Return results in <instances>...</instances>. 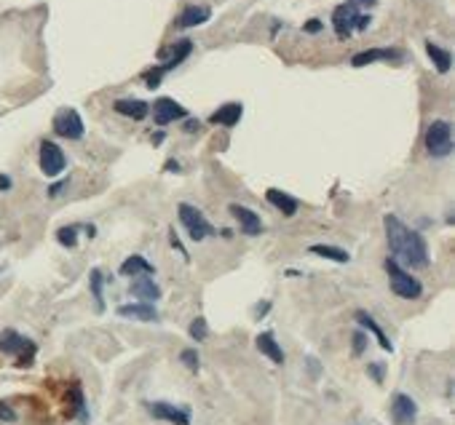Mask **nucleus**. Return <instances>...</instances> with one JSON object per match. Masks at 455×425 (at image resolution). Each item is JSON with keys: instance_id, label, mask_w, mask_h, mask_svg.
I'll return each instance as SVG.
<instances>
[{"instance_id": "aec40b11", "label": "nucleus", "mask_w": 455, "mask_h": 425, "mask_svg": "<svg viewBox=\"0 0 455 425\" xmlns=\"http://www.w3.org/2000/svg\"><path fill=\"white\" fill-rule=\"evenodd\" d=\"M399 56H402V54L397 51V49H369V51L356 54V56L351 59V65H353V67H365V65L381 62V59H399Z\"/></svg>"}, {"instance_id": "f257e3e1", "label": "nucleus", "mask_w": 455, "mask_h": 425, "mask_svg": "<svg viewBox=\"0 0 455 425\" xmlns=\"http://www.w3.org/2000/svg\"><path fill=\"white\" fill-rule=\"evenodd\" d=\"M383 227L388 249H391L397 262H404L410 268H426L429 265V246L418 230L407 227L397 214H385Z\"/></svg>"}, {"instance_id": "f3484780", "label": "nucleus", "mask_w": 455, "mask_h": 425, "mask_svg": "<svg viewBox=\"0 0 455 425\" xmlns=\"http://www.w3.org/2000/svg\"><path fill=\"white\" fill-rule=\"evenodd\" d=\"M241 113H244V107L239 102H228V104H223V107H217L214 113H211V123H217V126H236L239 120H241Z\"/></svg>"}, {"instance_id": "7ed1b4c3", "label": "nucleus", "mask_w": 455, "mask_h": 425, "mask_svg": "<svg viewBox=\"0 0 455 425\" xmlns=\"http://www.w3.org/2000/svg\"><path fill=\"white\" fill-rule=\"evenodd\" d=\"M333 24H335V33L340 35V38H349L353 30H367L369 17L367 14H359V6L353 0H349V3H343V6L335 8Z\"/></svg>"}, {"instance_id": "f704fd0d", "label": "nucleus", "mask_w": 455, "mask_h": 425, "mask_svg": "<svg viewBox=\"0 0 455 425\" xmlns=\"http://www.w3.org/2000/svg\"><path fill=\"white\" fill-rule=\"evenodd\" d=\"M0 190H11V179L6 174H0Z\"/></svg>"}, {"instance_id": "4be33fe9", "label": "nucleus", "mask_w": 455, "mask_h": 425, "mask_svg": "<svg viewBox=\"0 0 455 425\" xmlns=\"http://www.w3.org/2000/svg\"><path fill=\"white\" fill-rule=\"evenodd\" d=\"M113 107H115V113H121L123 118H131V120H142L150 113V107L142 102V99H118Z\"/></svg>"}, {"instance_id": "393cba45", "label": "nucleus", "mask_w": 455, "mask_h": 425, "mask_svg": "<svg viewBox=\"0 0 455 425\" xmlns=\"http://www.w3.org/2000/svg\"><path fill=\"white\" fill-rule=\"evenodd\" d=\"M426 54H429V59L437 65L439 72H447V70H450V65H453V56H450V51L439 49L437 43H426Z\"/></svg>"}, {"instance_id": "a878e982", "label": "nucleus", "mask_w": 455, "mask_h": 425, "mask_svg": "<svg viewBox=\"0 0 455 425\" xmlns=\"http://www.w3.org/2000/svg\"><path fill=\"white\" fill-rule=\"evenodd\" d=\"M102 271H94L88 273V287H91V294H94V303H97V310H105V297H102Z\"/></svg>"}, {"instance_id": "473e14b6", "label": "nucleus", "mask_w": 455, "mask_h": 425, "mask_svg": "<svg viewBox=\"0 0 455 425\" xmlns=\"http://www.w3.org/2000/svg\"><path fill=\"white\" fill-rule=\"evenodd\" d=\"M369 372H372V377H375L378 383L383 380V367H381V364H372V367H369Z\"/></svg>"}, {"instance_id": "b1692460", "label": "nucleus", "mask_w": 455, "mask_h": 425, "mask_svg": "<svg viewBox=\"0 0 455 425\" xmlns=\"http://www.w3.org/2000/svg\"><path fill=\"white\" fill-rule=\"evenodd\" d=\"M311 255H319V257H324V259H333V262H349L351 257H349V252L346 249H337V246H327V243H314L311 246Z\"/></svg>"}, {"instance_id": "c9c22d12", "label": "nucleus", "mask_w": 455, "mask_h": 425, "mask_svg": "<svg viewBox=\"0 0 455 425\" xmlns=\"http://www.w3.org/2000/svg\"><path fill=\"white\" fill-rule=\"evenodd\" d=\"M353 3H356V6H375L378 0H353Z\"/></svg>"}, {"instance_id": "9d476101", "label": "nucleus", "mask_w": 455, "mask_h": 425, "mask_svg": "<svg viewBox=\"0 0 455 425\" xmlns=\"http://www.w3.org/2000/svg\"><path fill=\"white\" fill-rule=\"evenodd\" d=\"M24 351H35V345L22 337L14 329H3L0 332V353L6 356H19V367H24Z\"/></svg>"}, {"instance_id": "20e7f679", "label": "nucleus", "mask_w": 455, "mask_h": 425, "mask_svg": "<svg viewBox=\"0 0 455 425\" xmlns=\"http://www.w3.org/2000/svg\"><path fill=\"white\" fill-rule=\"evenodd\" d=\"M426 150L431 158H447L453 153V129L447 120H434L426 129Z\"/></svg>"}, {"instance_id": "e433bc0d", "label": "nucleus", "mask_w": 455, "mask_h": 425, "mask_svg": "<svg viewBox=\"0 0 455 425\" xmlns=\"http://www.w3.org/2000/svg\"><path fill=\"white\" fill-rule=\"evenodd\" d=\"M265 310H268V303H263V307H257L255 313H257V316H265Z\"/></svg>"}, {"instance_id": "6e6552de", "label": "nucleus", "mask_w": 455, "mask_h": 425, "mask_svg": "<svg viewBox=\"0 0 455 425\" xmlns=\"http://www.w3.org/2000/svg\"><path fill=\"white\" fill-rule=\"evenodd\" d=\"M391 423L394 425H413L418 417V404L407 393H394L391 399Z\"/></svg>"}, {"instance_id": "bb28decb", "label": "nucleus", "mask_w": 455, "mask_h": 425, "mask_svg": "<svg viewBox=\"0 0 455 425\" xmlns=\"http://www.w3.org/2000/svg\"><path fill=\"white\" fill-rule=\"evenodd\" d=\"M56 241H59L62 246L72 249V246L78 243V227H75V225H70V227H59V230H56Z\"/></svg>"}, {"instance_id": "9b49d317", "label": "nucleus", "mask_w": 455, "mask_h": 425, "mask_svg": "<svg viewBox=\"0 0 455 425\" xmlns=\"http://www.w3.org/2000/svg\"><path fill=\"white\" fill-rule=\"evenodd\" d=\"M191 49H193L191 40H179L175 49L169 51V59H166V62H163L161 67H156L153 72H147V75H145V83L150 86V88L161 83V75H163V72H169L172 67H177V65H179V62H182V59H185V56L191 54Z\"/></svg>"}, {"instance_id": "f8f14e48", "label": "nucleus", "mask_w": 455, "mask_h": 425, "mask_svg": "<svg viewBox=\"0 0 455 425\" xmlns=\"http://www.w3.org/2000/svg\"><path fill=\"white\" fill-rule=\"evenodd\" d=\"M153 118H156L158 126H166V123L188 118V110L182 104H177L175 99H169V97H161V99L153 102Z\"/></svg>"}, {"instance_id": "cd10ccee", "label": "nucleus", "mask_w": 455, "mask_h": 425, "mask_svg": "<svg viewBox=\"0 0 455 425\" xmlns=\"http://www.w3.org/2000/svg\"><path fill=\"white\" fill-rule=\"evenodd\" d=\"M207 335H209V326H207V319H193V323H191V337L195 342H204L207 340Z\"/></svg>"}, {"instance_id": "ddd939ff", "label": "nucleus", "mask_w": 455, "mask_h": 425, "mask_svg": "<svg viewBox=\"0 0 455 425\" xmlns=\"http://www.w3.org/2000/svg\"><path fill=\"white\" fill-rule=\"evenodd\" d=\"M230 214L239 220L244 236H260V233H263V222H260V217H257L252 209L239 206V204H230Z\"/></svg>"}, {"instance_id": "412c9836", "label": "nucleus", "mask_w": 455, "mask_h": 425, "mask_svg": "<svg viewBox=\"0 0 455 425\" xmlns=\"http://www.w3.org/2000/svg\"><path fill=\"white\" fill-rule=\"evenodd\" d=\"M129 291H131L137 300H142V303H156L158 297H161V289H158V284L153 278H137V281L129 287Z\"/></svg>"}, {"instance_id": "4468645a", "label": "nucleus", "mask_w": 455, "mask_h": 425, "mask_svg": "<svg viewBox=\"0 0 455 425\" xmlns=\"http://www.w3.org/2000/svg\"><path fill=\"white\" fill-rule=\"evenodd\" d=\"M265 198H268V204H273L276 209H279L284 217H295L298 214V198H292L289 193H284V190H276V187H268L265 190Z\"/></svg>"}, {"instance_id": "c85d7f7f", "label": "nucleus", "mask_w": 455, "mask_h": 425, "mask_svg": "<svg viewBox=\"0 0 455 425\" xmlns=\"http://www.w3.org/2000/svg\"><path fill=\"white\" fill-rule=\"evenodd\" d=\"M179 361H182V364H185V367H188L191 372H195V369H198V353H195L193 348L182 351V353H179Z\"/></svg>"}, {"instance_id": "39448f33", "label": "nucleus", "mask_w": 455, "mask_h": 425, "mask_svg": "<svg viewBox=\"0 0 455 425\" xmlns=\"http://www.w3.org/2000/svg\"><path fill=\"white\" fill-rule=\"evenodd\" d=\"M177 214H179V222H182V227L188 230L191 241H204L217 233L209 225V220H207L193 204H179L177 206Z\"/></svg>"}, {"instance_id": "0eeeda50", "label": "nucleus", "mask_w": 455, "mask_h": 425, "mask_svg": "<svg viewBox=\"0 0 455 425\" xmlns=\"http://www.w3.org/2000/svg\"><path fill=\"white\" fill-rule=\"evenodd\" d=\"M145 407H147V412L156 420H166V423L175 425H191V409L188 407H175L169 401H147Z\"/></svg>"}, {"instance_id": "6ab92c4d", "label": "nucleus", "mask_w": 455, "mask_h": 425, "mask_svg": "<svg viewBox=\"0 0 455 425\" xmlns=\"http://www.w3.org/2000/svg\"><path fill=\"white\" fill-rule=\"evenodd\" d=\"M255 345H257V351H260L263 356L271 358L273 364H284V351H281V345L276 342V337H273L271 332H263V335H257Z\"/></svg>"}, {"instance_id": "423d86ee", "label": "nucleus", "mask_w": 455, "mask_h": 425, "mask_svg": "<svg viewBox=\"0 0 455 425\" xmlns=\"http://www.w3.org/2000/svg\"><path fill=\"white\" fill-rule=\"evenodd\" d=\"M65 169H67V158L62 153V147L51 139H43L40 142V171L46 177H59Z\"/></svg>"}, {"instance_id": "dca6fc26", "label": "nucleus", "mask_w": 455, "mask_h": 425, "mask_svg": "<svg viewBox=\"0 0 455 425\" xmlns=\"http://www.w3.org/2000/svg\"><path fill=\"white\" fill-rule=\"evenodd\" d=\"M211 17V8L209 6H188L179 19H177V27H182V30H188V27H198V24H204V22H209Z\"/></svg>"}, {"instance_id": "2f4dec72", "label": "nucleus", "mask_w": 455, "mask_h": 425, "mask_svg": "<svg viewBox=\"0 0 455 425\" xmlns=\"http://www.w3.org/2000/svg\"><path fill=\"white\" fill-rule=\"evenodd\" d=\"M169 241H172V246H175V249H177V252H179V255H182V257H188V252H185V246L179 243V239H177V233H175V230H169Z\"/></svg>"}, {"instance_id": "f03ea898", "label": "nucleus", "mask_w": 455, "mask_h": 425, "mask_svg": "<svg viewBox=\"0 0 455 425\" xmlns=\"http://www.w3.org/2000/svg\"><path fill=\"white\" fill-rule=\"evenodd\" d=\"M385 273L391 278V291L397 297H402V300H418L420 294H423V287H420L418 278H413L404 268H399V262L394 257L385 259Z\"/></svg>"}, {"instance_id": "72a5a7b5", "label": "nucleus", "mask_w": 455, "mask_h": 425, "mask_svg": "<svg viewBox=\"0 0 455 425\" xmlns=\"http://www.w3.org/2000/svg\"><path fill=\"white\" fill-rule=\"evenodd\" d=\"M319 30H321V22H319V19H311V22L305 24V33H319Z\"/></svg>"}, {"instance_id": "2eb2a0df", "label": "nucleus", "mask_w": 455, "mask_h": 425, "mask_svg": "<svg viewBox=\"0 0 455 425\" xmlns=\"http://www.w3.org/2000/svg\"><path fill=\"white\" fill-rule=\"evenodd\" d=\"M118 316L123 319H137V321H158V310L153 303H134V305H118Z\"/></svg>"}, {"instance_id": "7c9ffc66", "label": "nucleus", "mask_w": 455, "mask_h": 425, "mask_svg": "<svg viewBox=\"0 0 455 425\" xmlns=\"http://www.w3.org/2000/svg\"><path fill=\"white\" fill-rule=\"evenodd\" d=\"M0 420H6V423H11V420H17V415L8 409L6 401H0Z\"/></svg>"}, {"instance_id": "5701e85b", "label": "nucleus", "mask_w": 455, "mask_h": 425, "mask_svg": "<svg viewBox=\"0 0 455 425\" xmlns=\"http://www.w3.org/2000/svg\"><path fill=\"white\" fill-rule=\"evenodd\" d=\"M140 273H145V275H153V273H156V268H153L142 255H131L121 262V275H131V278H134V275H140Z\"/></svg>"}, {"instance_id": "1a4fd4ad", "label": "nucleus", "mask_w": 455, "mask_h": 425, "mask_svg": "<svg viewBox=\"0 0 455 425\" xmlns=\"http://www.w3.org/2000/svg\"><path fill=\"white\" fill-rule=\"evenodd\" d=\"M54 134L65 139H81L83 136V120L75 110H59L54 115Z\"/></svg>"}, {"instance_id": "c756f323", "label": "nucleus", "mask_w": 455, "mask_h": 425, "mask_svg": "<svg viewBox=\"0 0 455 425\" xmlns=\"http://www.w3.org/2000/svg\"><path fill=\"white\" fill-rule=\"evenodd\" d=\"M365 348H367V337H365V332H356V335H353V353L362 356Z\"/></svg>"}, {"instance_id": "a211bd4d", "label": "nucleus", "mask_w": 455, "mask_h": 425, "mask_svg": "<svg viewBox=\"0 0 455 425\" xmlns=\"http://www.w3.org/2000/svg\"><path fill=\"white\" fill-rule=\"evenodd\" d=\"M356 321L362 323V329H367L369 335H375V340H378V345H381L383 351H388V353L394 351V345H391V340L385 337V332H383V329H381V326H378V321H375V319H372L369 313H365V310H356Z\"/></svg>"}]
</instances>
